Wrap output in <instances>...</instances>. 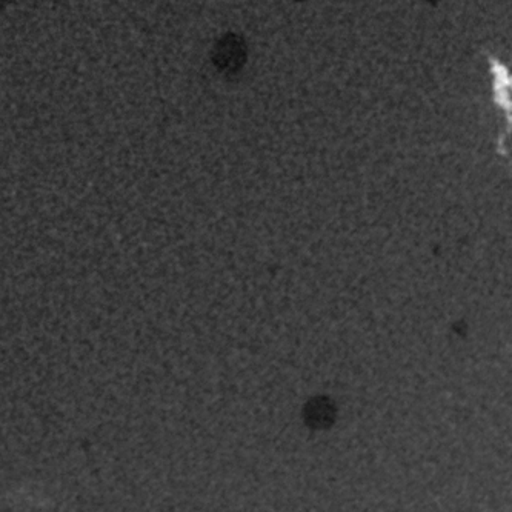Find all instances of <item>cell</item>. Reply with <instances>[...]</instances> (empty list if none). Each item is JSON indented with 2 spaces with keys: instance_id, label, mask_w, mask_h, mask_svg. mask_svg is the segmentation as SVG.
<instances>
[{
  "instance_id": "cell-1",
  "label": "cell",
  "mask_w": 512,
  "mask_h": 512,
  "mask_svg": "<svg viewBox=\"0 0 512 512\" xmlns=\"http://www.w3.org/2000/svg\"><path fill=\"white\" fill-rule=\"evenodd\" d=\"M245 57H247L245 45L234 34L222 37L214 48V64L225 73H233V71L239 70L245 62Z\"/></svg>"
}]
</instances>
